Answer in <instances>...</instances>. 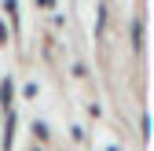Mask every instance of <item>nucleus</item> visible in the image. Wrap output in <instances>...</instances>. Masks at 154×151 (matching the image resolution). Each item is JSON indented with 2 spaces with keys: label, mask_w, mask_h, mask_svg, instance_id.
I'll list each match as a JSON object with an SVG mask.
<instances>
[{
  "label": "nucleus",
  "mask_w": 154,
  "mask_h": 151,
  "mask_svg": "<svg viewBox=\"0 0 154 151\" xmlns=\"http://www.w3.org/2000/svg\"><path fill=\"white\" fill-rule=\"evenodd\" d=\"M11 144H15V111L8 107V122H4V147L11 151Z\"/></svg>",
  "instance_id": "f257e3e1"
},
{
  "label": "nucleus",
  "mask_w": 154,
  "mask_h": 151,
  "mask_svg": "<svg viewBox=\"0 0 154 151\" xmlns=\"http://www.w3.org/2000/svg\"><path fill=\"white\" fill-rule=\"evenodd\" d=\"M132 44H136V52H143V22L132 26Z\"/></svg>",
  "instance_id": "f03ea898"
},
{
  "label": "nucleus",
  "mask_w": 154,
  "mask_h": 151,
  "mask_svg": "<svg viewBox=\"0 0 154 151\" xmlns=\"http://www.w3.org/2000/svg\"><path fill=\"white\" fill-rule=\"evenodd\" d=\"M4 8L11 11V18H18V4H15V0H4Z\"/></svg>",
  "instance_id": "7ed1b4c3"
},
{
  "label": "nucleus",
  "mask_w": 154,
  "mask_h": 151,
  "mask_svg": "<svg viewBox=\"0 0 154 151\" xmlns=\"http://www.w3.org/2000/svg\"><path fill=\"white\" fill-rule=\"evenodd\" d=\"M0 44H8V30H4V22H0Z\"/></svg>",
  "instance_id": "20e7f679"
},
{
  "label": "nucleus",
  "mask_w": 154,
  "mask_h": 151,
  "mask_svg": "<svg viewBox=\"0 0 154 151\" xmlns=\"http://www.w3.org/2000/svg\"><path fill=\"white\" fill-rule=\"evenodd\" d=\"M41 4H44V8H51V4H55V0H41Z\"/></svg>",
  "instance_id": "39448f33"
}]
</instances>
